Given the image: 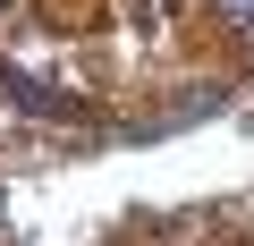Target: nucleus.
Here are the masks:
<instances>
[{"instance_id": "f257e3e1", "label": "nucleus", "mask_w": 254, "mask_h": 246, "mask_svg": "<svg viewBox=\"0 0 254 246\" xmlns=\"http://www.w3.org/2000/svg\"><path fill=\"white\" fill-rule=\"evenodd\" d=\"M0 93H9L17 110H34V119H85V102H76V93L43 85V77H26V68H0Z\"/></svg>"}, {"instance_id": "f03ea898", "label": "nucleus", "mask_w": 254, "mask_h": 246, "mask_svg": "<svg viewBox=\"0 0 254 246\" xmlns=\"http://www.w3.org/2000/svg\"><path fill=\"white\" fill-rule=\"evenodd\" d=\"M212 9H220V17H229V26H237V34L254 43V0H212Z\"/></svg>"}, {"instance_id": "7ed1b4c3", "label": "nucleus", "mask_w": 254, "mask_h": 246, "mask_svg": "<svg viewBox=\"0 0 254 246\" xmlns=\"http://www.w3.org/2000/svg\"><path fill=\"white\" fill-rule=\"evenodd\" d=\"M0 9H9V0H0Z\"/></svg>"}]
</instances>
